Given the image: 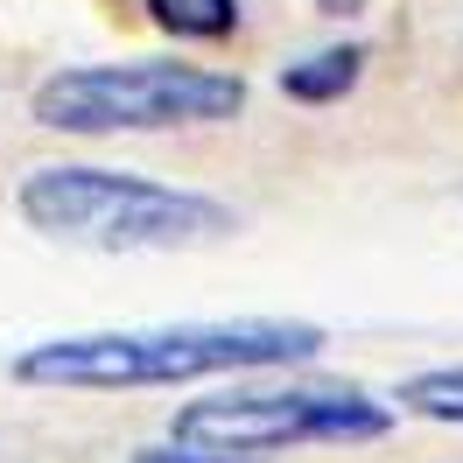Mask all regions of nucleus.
I'll return each instance as SVG.
<instances>
[{
    "label": "nucleus",
    "mask_w": 463,
    "mask_h": 463,
    "mask_svg": "<svg viewBox=\"0 0 463 463\" xmlns=\"http://www.w3.org/2000/svg\"><path fill=\"white\" fill-rule=\"evenodd\" d=\"M317 351H323V330L295 317L141 323V330L43 337L14 358V379L22 386H63V393H134V386H183V379H218V373L302 365Z\"/></svg>",
    "instance_id": "nucleus-1"
},
{
    "label": "nucleus",
    "mask_w": 463,
    "mask_h": 463,
    "mask_svg": "<svg viewBox=\"0 0 463 463\" xmlns=\"http://www.w3.org/2000/svg\"><path fill=\"white\" fill-rule=\"evenodd\" d=\"M14 211L29 232L85 253H197L239 232V211L203 190H175L134 169H91V162L29 169Z\"/></svg>",
    "instance_id": "nucleus-2"
},
{
    "label": "nucleus",
    "mask_w": 463,
    "mask_h": 463,
    "mask_svg": "<svg viewBox=\"0 0 463 463\" xmlns=\"http://www.w3.org/2000/svg\"><path fill=\"white\" fill-rule=\"evenodd\" d=\"M246 113V78L211 63H63L29 91V119L50 134H169V127H218Z\"/></svg>",
    "instance_id": "nucleus-3"
},
{
    "label": "nucleus",
    "mask_w": 463,
    "mask_h": 463,
    "mask_svg": "<svg viewBox=\"0 0 463 463\" xmlns=\"http://www.w3.org/2000/svg\"><path fill=\"white\" fill-rule=\"evenodd\" d=\"M386 429H393V407L358 386H225L169 421V435L183 442L239 449V457H274L309 442H379Z\"/></svg>",
    "instance_id": "nucleus-4"
},
{
    "label": "nucleus",
    "mask_w": 463,
    "mask_h": 463,
    "mask_svg": "<svg viewBox=\"0 0 463 463\" xmlns=\"http://www.w3.org/2000/svg\"><path fill=\"white\" fill-rule=\"evenodd\" d=\"M358 78H365V50H358V43H337V50H317V57L288 63V71H281V91L302 99V106H330V99H345Z\"/></svg>",
    "instance_id": "nucleus-5"
},
{
    "label": "nucleus",
    "mask_w": 463,
    "mask_h": 463,
    "mask_svg": "<svg viewBox=\"0 0 463 463\" xmlns=\"http://www.w3.org/2000/svg\"><path fill=\"white\" fill-rule=\"evenodd\" d=\"M401 414H421V421H449L463 429V365H435V373L401 379Z\"/></svg>",
    "instance_id": "nucleus-6"
},
{
    "label": "nucleus",
    "mask_w": 463,
    "mask_h": 463,
    "mask_svg": "<svg viewBox=\"0 0 463 463\" xmlns=\"http://www.w3.org/2000/svg\"><path fill=\"white\" fill-rule=\"evenodd\" d=\"M147 14L169 35H190V43H211V35L239 29V0H147Z\"/></svg>",
    "instance_id": "nucleus-7"
},
{
    "label": "nucleus",
    "mask_w": 463,
    "mask_h": 463,
    "mask_svg": "<svg viewBox=\"0 0 463 463\" xmlns=\"http://www.w3.org/2000/svg\"><path fill=\"white\" fill-rule=\"evenodd\" d=\"M127 463H260V457H239V449H203V442L169 435V442H147V449H134Z\"/></svg>",
    "instance_id": "nucleus-8"
}]
</instances>
